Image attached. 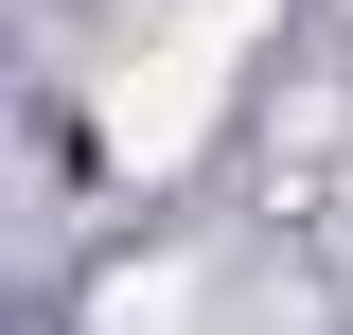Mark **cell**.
I'll use <instances>...</instances> for the list:
<instances>
[{
	"label": "cell",
	"mask_w": 353,
	"mask_h": 335,
	"mask_svg": "<svg viewBox=\"0 0 353 335\" xmlns=\"http://www.w3.org/2000/svg\"><path fill=\"white\" fill-rule=\"evenodd\" d=\"M230 36H248V0H212L194 36H159L124 88H106V159H124V176H176V159H194V124H212V88H230Z\"/></svg>",
	"instance_id": "1"
}]
</instances>
